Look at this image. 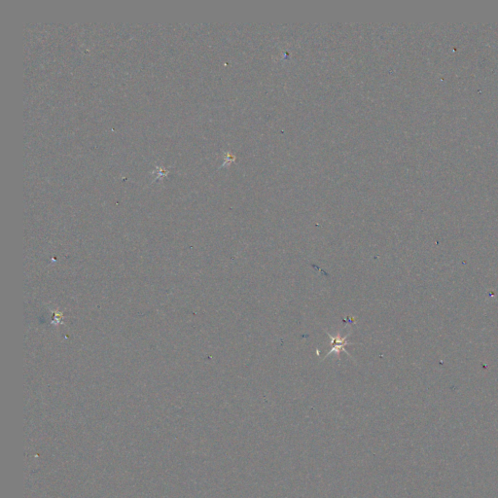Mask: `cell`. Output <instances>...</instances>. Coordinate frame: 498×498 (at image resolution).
Listing matches in <instances>:
<instances>
[{"label": "cell", "instance_id": "6da1fadb", "mask_svg": "<svg viewBox=\"0 0 498 498\" xmlns=\"http://www.w3.org/2000/svg\"><path fill=\"white\" fill-rule=\"evenodd\" d=\"M327 334H328V336H329V338H330V340H331V345H330V351H329L328 354H326L325 358H326L328 355H330V354H331V353H336L338 355H340V353H341V352H345L348 355H350V356H351V354H350V353L347 352V350H346V347H347V346L354 345V343H350V342H348V338H349V336L351 335V333H350V334H348V335H346L343 339L340 337V334H338V336H337V337L331 336V335L328 333V332H327Z\"/></svg>", "mask_w": 498, "mask_h": 498}]
</instances>
